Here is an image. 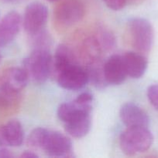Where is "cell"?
Segmentation results:
<instances>
[{"label": "cell", "instance_id": "cell-1", "mask_svg": "<svg viewBox=\"0 0 158 158\" xmlns=\"http://www.w3.org/2000/svg\"><path fill=\"white\" fill-rule=\"evenodd\" d=\"M53 58L48 49H33L23 62V68L34 83L42 84L52 74Z\"/></svg>", "mask_w": 158, "mask_h": 158}, {"label": "cell", "instance_id": "cell-23", "mask_svg": "<svg viewBox=\"0 0 158 158\" xmlns=\"http://www.w3.org/2000/svg\"><path fill=\"white\" fill-rule=\"evenodd\" d=\"M38 157L39 156L32 151H25L20 154V157L22 158H36Z\"/></svg>", "mask_w": 158, "mask_h": 158}, {"label": "cell", "instance_id": "cell-18", "mask_svg": "<svg viewBox=\"0 0 158 158\" xmlns=\"http://www.w3.org/2000/svg\"><path fill=\"white\" fill-rule=\"evenodd\" d=\"M20 93H15L0 86V110H9L19 103Z\"/></svg>", "mask_w": 158, "mask_h": 158}, {"label": "cell", "instance_id": "cell-16", "mask_svg": "<svg viewBox=\"0 0 158 158\" xmlns=\"http://www.w3.org/2000/svg\"><path fill=\"white\" fill-rule=\"evenodd\" d=\"M127 76L139 79L143 76L147 69V58L139 52H127L122 56Z\"/></svg>", "mask_w": 158, "mask_h": 158}, {"label": "cell", "instance_id": "cell-25", "mask_svg": "<svg viewBox=\"0 0 158 158\" xmlns=\"http://www.w3.org/2000/svg\"><path fill=\"white\" fill-rule=\"evenodd\" d=\"M47 1L50 2H57V1H60V0H47Z\"/></svg>", "mask_w": 158, "mask_h": 158}, {"label": "cell", "instance_id": "cell-10", "mask_svg": "<svg viewBox=\"0 0 158 158\" xmlns=\"http://www.w3.org/2000/svg\"><path fill=\"white\" fill-rule=\"evenodd\" d=\"M24 140V131L21 123L12 120L0 125V146L5 148L20 147Z\"/></svg>", "mask_w": 158, "mask_h": 158}, {"label": "cell", "instance_id": "cell-22", "mask_svg": "<svg viewBox=\"0 0 158 158\" xmlns=\"http://www.w3.org/2000/svg\"><path fill=\"white\" fill-rule=\"evenodd\" d=\"M13 157L14 155L12 154V152L9 150L7 149V148L0 146V157L10 158Z\"/></svg>", "mask_w": 158, "mask_h": 158}, {"label": "cell", "instance_id": "cell-5", "mask_svg": "<svg viewBox=\"0 0 158 158\" xmlns=\"http://www.w3.org/2000/svg\"><path fill=\"white\" fill-rule=\"evenodd\" d=\"M40 150L52 157H73L72 142L69 137L58 131L46 129Z\"/></svg>", "mask_w": 158, "mask_h": 158}, {"label": "cell", "instance_id": "cell-6", "mask_svg": "<svg viewBox=\"0 0 158 158\" xmlns=\"http://www.w3.org/2000/svg\"><path fill=\"white\" fill-rule=\"evenodd\" d=\"M48 19V9L40 2H33L25 9L22 19L24 30L30 36L44 30Z\"/></svg>", "mask_w": 158, "mask_h": 158}, {"label": "cell", "instance_id": "cell-12", "mask_svg": "<svg viewBox=\"0 0 158 158\" xmlns=\"http://www.w3.org/2000/svg\"><path fill=\"white\" fill-rule=\"evenodd\" d=\"M22 18L15 11L8 12L0 22V47L9 44L15 40L20 30Z\"/></svg>", "mask_w": 158, "mask_h": 158}, {"label": "cell", "instance_id": "cell-14", "mask_svg": "<svg viewBox=\"0 0 158 158\" xmlns=\"http://www.w3.org/2000/svg\"><path fill=\"white\" fill-rule=\"evenodd\" d=\"M29 78L23 67H11L0 75V86L15 93H20L27 85Z\"/></svg>", "mask_w": 158, "mask_h": 158}, {"label": "cell", "instance_id": "cell-3", "mask_svg": "<svg viewBox=\"0 0 158 158\" xmlns=\"http://www.w3.org/2000/svg\"><path fill=\"white\" fill-rule=\"evenodd\" d=\"M128 32L131 45L137 52H150L154 40V32L148 20L143 18L130 19L128 23Z\"/></svg>", "mask_w": 158, "mask_h": 158}, {"label": "cell", "instance_id": "cell-21", "mask_svg": "<svg viewBox=\"0 0 158 158\" xmlns=\"http://www.w3.org/2000/svg\"><path fill=\"white\" fill-rule=\"evenodd\" d=\"M109 9L112 10L122 9L128 3V0H102Z\"/></svg>", "mask_w": 158, "mask_h": 158}, {"label": "cell", "instance_id": "cell-13", "mask_svg": "<svg viewBox=\"0 0 158 158\" xmlns=\"http://www.w3.org/2000/svg\"><path fill=\"white\" fill-rule=\"evenodd\" d=\"M103 51L97 37L94 35H87L81 40L79 43L77 53L79 61L81 60L86 65L92 64L100 61L101 54Z\"/></svg>", "mask_w": 158, "mask_h": 158}, {"label": "cell", "instance_id": "cell-2", "mask_svg": "<svg viewBox=\"0 0 158 158\" xmlns=\"http://www.w3.org/2000/svg\"><path fill=\"white\" fill-rule=\"evenodd\" d=\"M153 137L148 127H127L119 137V147L128 156L136 155L149 150Z\"/></svg>", "mask_w": 158, "mask_h": 158}, {"label": "cell", "instance_id": "cell-7", "mask_svg": "<svg viewBox=\"0 0 158 158\" xmlns=\"http://www.w3.org/2000/svg\"><path fill=\"white\" fill-rule=\"evenodd\" d=\"M92 103V94L88 92L82 93L73 101L60 104L57 109V117L65 123L79 116L91 114Z\"/></svg>", "mask_w": 158, "mask_h": 158}, {"label": "cell", "instance_id": "cell-24", "mask_svg": "<svg viewBox=\"0 0 158 158\" xmlns=\"http://www.w3.org/2000/svg\"><path fill=\"white\" fill-rule=\"evenodd\" d=\"M2 56L1 52H0V63H2Z\"/></svg>", "mask_w": 158, "mask_h": 158}, {"label": "cell", "instance_id": "cell-19", "mask_svg": "<svg viewBox=\"0 0 158 158\" xmlns=\"http://www.w3.org/2000/svg\"><path fill=\"white\" fill-rule=\"evenodd\" d=\"M94 35L97 37L103 50H110L114 48L116 44V38L111 31L103 26H101L97 28V31Z\"/></svg>", "mask_w": 158, "mask_h": 158}, {"label": "cell", "instance_id": "cell-17", "mask_svg": "<svg viewBox=\"0 0 158 158\" xmlns=\"http://www.w3.org/2000/svg\"><path fill=\"white\" fill-rule=\"evenodd\" d=\"M91 120L90 114L77 117L64 123L65 131L68 135L74 138L85 137L90 131Z\"/></svg>", "mask_w": 158, "mask_h": 158}, {"label": "cell", "instance_id": "cell-26", "mask_svg": "<svg viewBox=\"0 0 158 158\" xmlns=\"http://www.w3.org/2000/svg\"><path fill=\"white\" fill-rule=\"evenodd\" d=\"M129 2H136V1H138V0H128Z\"/></svg>", "mask_w": 158, "mask_h": 158}, {"label": "cell", "instance_id": "cell-9", "mask_svg": "<svg viewBox=\"0 0 158 158\" xmlns=\"http://www.w3.org/2000/svg\"><path fill=\"white\" fill-rule=\"evenodd\" d=\"M119 116L122 122L127 127H148L150 124L148 114L133 103L122 105L119 110Z\"/></svg>", "mask_w": 158, "mask_h": 158}, {"label": "cell", "instance_id": "cell-20", "mask_svg": "<svg viewBox=\"0 0 158 158\" xmlns=\"http://www.w3.org/2000/svg\"><path fill=\"white\" fill-rule=\"evenodd\" d=\"M147 95L152 106L158 110V84L151 85L149 86Z\"/></svg>", "mask_w": 158, "mask_h": 158}, {"label": "cell", "instance_id": "cell-8", "mask_svg": "<svg viewBox=\"0 0 158 158\" xmlns=\"http://www.w3.org/2000/svg\"><path fill=\"white\" fill-rule=\"evenodd\" d=\"M56 78L59 86L67 90H78L89 82L86 69L80 64L67 67L57 73Z\"/></svg>", "mask_w": 158, "mask_h": 158}, {"label": "cell", "instance_id": "cell-15", "mask_svg": "<svg viewBox=\"0 0 158 158\" xmlns=\"http://www.w3.org/2000/svg\"><path fill=\"white\" fill-rule=\"evenodd\" d=\"M75 64H80L77 53L67 45H59L53 58L52 73L56 76L67 67Z\"/></svg>", "mask_w": 158, "mask_h": 158}, {"label": "cell", "instance_id": "cell-11", "mask_svg": "<svg viewBox=\"0 0 158 158\" xmlns=\"http://www.w3.org/2000/svg\"><path fill=\"white\" fill-rule=\"evenodd\" d=\"M103 73L107 84L120 85L123 83L128 76L122 56L118 54L111 56L103 64Z\"/></svg>", "mask_w": 158, "mask_h": 158}, {"label": "cell", "instance_id": "cell-4", "mask_svg": "<svg viewBox=\"0 0 158 158\" xmlns=\"http://www.w3.org/2000/svg\"><path fill=\"white\" fill-rule=\"evenodd\" d=\"M85 8L80 0H64L56 7L54 12V23L58 30L72 27L81 21Z\"/></svg>", "mask_w": 158, "mask_h": 158}]
</instances>
